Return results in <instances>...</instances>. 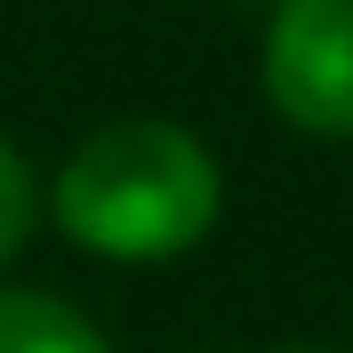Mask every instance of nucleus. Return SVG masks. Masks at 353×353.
<instances>
[{
    "mask_svg": "<svg viewBox=\"0 0 353 353\" xmlns=\"http://www.w3.org/2000/svg\"><path fill=\"white\" fill-rule=\"evenodd\" d=\"M265 97L305 137H353V0H281L273 8Z\"/></svg>",
    "mask_w": 353,
    "mask_h": 353,
    "instance_id": "2",
    "label": "nucleus"
},
{
    "mask_svg": "<svg viewBox=\"0 0 353 353\" xmlns=\"http://www.w3.org/2000/svg\"><path fill=\"white\" fill-rule=\"evenodd\" d=\"M0 353H112L105 330L65 297L41 289H0Z\"/></svg>",
    "mask_w": 353,
    "mask_h": 353,
    "instance_id": "3",
    "label": "nucleus"
},
{
    "mask_svg": "<svg viewBox=\"0 0 353 353\" xmlns=\"http://www.w3.org/2000/svg\"><path fill=\"white\" fill-rule=\"evenodd\" d=\"M225 176L176 121H112L57 169V225L97 257H176L217 225Z\"/></svg>",
    "mask_w": 353,
    "mask_h": 353,
    "instance_id": "1",
    "label": "nucleus"
},
{
    "mask_svg": "<svg viewBox=\"0 0 353 353\" xmlns=\"http://www.w3.org/2000/svg\"><path fill=\"white\" fill-rule=\"evenodd\" d=\"M24 233H32V169H24V153L0 137V265L24 249Z\"/></svg>",
    "mask_w": 353,
    "mask_h": 353,
    "instance_id": "4",
    "label": "nucleus"
}]
</instances>
